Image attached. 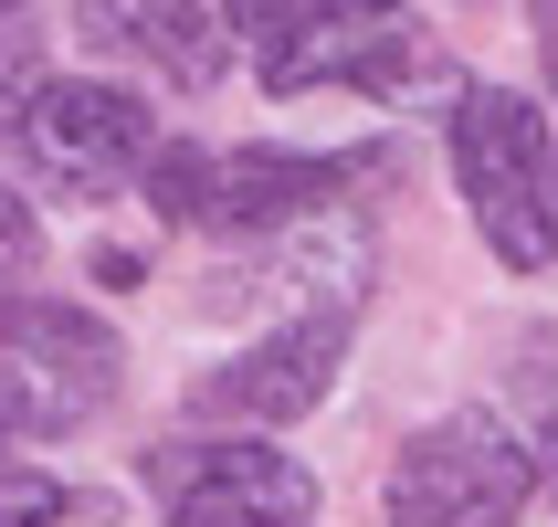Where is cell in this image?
I'll use <instances>...</instances> for the list:
<instances>
[{"instance_id":"1","label":"cell","mask_w":558,"mask_h":527,"mask_svg":"<svg viewBox=\"0 0 558 527\" xmlns=\"http://www.w3.org/2000/svg\"><path fill=\"white\" fill-rule=\"evenodd\" d=\"M264 43V95H316V85H359L379 106L401 95H442L453 53L411 0H295L253 32Z\"/></svg>"},{"instance_id":"2","label":"cell","mask_w":558,"mask_h":527,"mask_svg":"<svg viewBox=\"0 0 558 527\" xmlns=\"http://www.w3.org/2000/svg\"><path fill=\"white\" fill-rule=\"evenodd\" d=\"M390 169V148H158L137 158V180H148V201L169 221H201V232H275V221H306L327 212L338 190L379 180Z\"/></svg>"},{"instance_id":"3","label":"cell","mask_w":558,"mask_h":527,"mask_svg":"<svg viewBox=\"0 0 558 527\" xmlns=\"http://www.w3.org/2000/svg\"><path fill=\"white\" fill-rule=\"evenodd\" d=\"M117 370L126 348L95 307H63V296L0 307V433H32V443L85 433L117 402Z\"/></svg>"},{"instance_id":"4","label":"cell","mask_w":558,"mask_h":527,"mask_svg":"<svg viewBox=\"0 0 558 527\" xmlns=\"http://www.w3.org/2000/svg\"><path fill=\"white\" fill-rule=\"evenodd\" d=\"M379 506L390 527H517L537 506V443H517L496 411H442L401 443Z\"/></svg>"},{"instance_id":"5","label":"cell","mask_w":558,"mask_h":527,"mask_svg":"<svg viewBox=\"0 0 558 527\" xmlns=\"http://www.w3.org/2000/svg\"><path fill=\"white\" fill-rule=\"evenodd\" d=\"M453 180L506 275H548V117L517 85H474L453 106Z\"/></svg>"},{"instance_id":"6","label":"cell","mask_w":558,"mask_h":527,"mask_svg":"<svg viewBox=\"0 0 558 527\" xmlns=\"http://www.w3.org/2000/svg\"><path fill=\"white\" fill-rule=\"evenodd\" d=\"M148 496L169 527H306L316 517V475L275 443H253L243 422L232 433H180L148 443Z\"/></svg>"},{"instance_id":"7","label":"cell","mask_w":558,"mask_h":527,"mask_svg":"<svg viewBox=\"0 0 558 527\" xmlns=\"http://www.w3.org/2000/svg\"><path fill=\"white\" fill-rule=\"evenodd\" d=\"M0 127L22 137L32 180H53V190H117L148 158V106L106 74H32Z\"/></svg>"},{"instance_id":"8","label":"cell","mask_w":558,"mask_h":527,"mask_svg":"<svg viewBox=\"0 0 558 527\" xmlns=\"http://www.w3.org/2000/svg\"><path fill=\"white\" fill-rule=\"evenodd\" d=\"M348 316H359V307H306V316H284L275 338L232 348L221 370L190 380V411H201V422H295V411H316L327 391H338Z\"/></svg>"},{"instance_id":"9","label":"cell","mask_w":558,"mask_h":527,"mask_svg":"<svg viewBox=\"0 0 558 527\" xmlns=\"http://www.w3.org/2000/svg\"><path fill=\"white\" fill-rule=\"evenodd\" d=\"M74 32L95 53H137L169 85H211L221 53H232L221 0H74Z\"/></svg>"},{"instance_id":"10","label":"cell","mask_w":558,"mask_h":527,"mask_svg":"<svg viewBox=\"0 0 558 527\" xmlns=\"http://www.w3.org/2000/svg\"><path fill=\"white\" fill-rule=\"evenodd\" d=\"M0 527H63V486L53 475H0Z\"/></svg>"},{"instance_id":"11","label":"cell","mask_w":558,"mask_h":527,"mask_svg":"<svg viewBox=\"0 0 558 527\" xmlns=\"http://www.w3.org/2000/svg\"><path fill=\"white\" fill-rule=\"evenodd\" d=\"M22 253H32V212H22V201H11V190H0V275H11Z\"/></svg>"},{"instance_id":"12","label":"cell","mask_w":558,"mask_h":527,"mask_svg":"<svg viewBox=\"0 0 558 527\" xmlns=\"http://www.w3.org/2000/svg\"><path fill=\"white\" fill-rule=\"evenodd\" d=\"M275 11H295V0H221V22H243V32H264Z\"/></svg>"},{"instance_id":"13","label":"cell","mask_w":558,"mask_h":527,"mask_svg":"<svg viewBox=\"0 0 558 527\" xmlns=\"http://www.w3.org/2000/svg\"><path fill=\"white\" fill-rule=\"evenodd\" d=\"M0 11H11V0H0Z\"/></svg>"}]
</instances>
